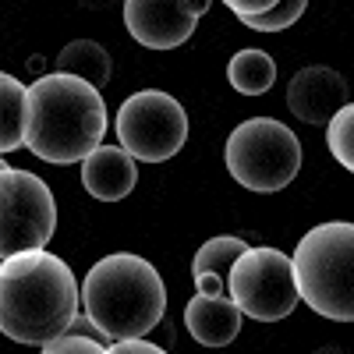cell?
<instances>
[{
    "label": "cell",
    "instance_id": "obj_18",
    "mask_svg": "<svg viewBox=\"0 0 354 354\" xmlns=\"http://www.w3.org/2000/svg\"><path fill=\"white\" fill-rule=\"evenodd\" d=\"M330 153L340 160L344 170H354V106L344 103L330 117Z\"/></svg>",
    "mask_w": 354,
    "mask_h": 354
},
{
    "label": "cell",
    "instance_id": "obj_8",
    "mask_svg": "<svg viewBox=\"0 0 354 354\" xmlns=\"http://www.w3.org/2000/svg\"><path fill=\"white\" fill-rule=\"evenodd\" d=\"M117 138L121 149L142 163H163L181 153L188 138V113L174 96L145 88L124 100L117 110Z\"/></svg>",
    "mask_w": 354,
    "mask_h": 354
},
{
    "label": "cell",
    "instance_id": "obj_7",
    "mask_svg": "<svg viewBox=\"0 0 354 354\" xmlns=\"http://www.w3.org/2000/svg\"><path fill=\"white\" fill-rule=\"evenodd\" d=\"M57 202L43 177L4 167L0 170V262L36 252L53 238Z\"/></svg>",
    "mask_w": 354,
    "mask_h": 354
},
{
    "label": "cell",
    "instance_id": "obj_11",
    "mask_svg": "<svg viewBox=\"0 0 354 354\" xmlns=\"http://www.w3.org/2000/svg\"><path fill=\"white\" fill-rule=\"evenodd\" d=\"M138 181V167L135 156L113 145H96L93 153L82 160V185L85 192L100 198V202H121L131 195Z\"/></svg>",
    "mask_w": 354,
    "mask_h": 354
},
{
    "label": "cell",
    "instance_id": "obj_9",
    "mask_svg": "<svg viewBox=\"0 0 354 354\" xmlns=\"http://www.w3.org/2000/svg\"><path fill=\"white\" fill-rule=\"evenodd\" d=\"M124 25L135 43L149 50H174L192 39L198 18L188 0H124Z\"/></svg>",
    "mask_w": 354,
    "mask_h": 354
},
{
    "label": "cell",
    "instance_id": "obj_10",
    "mask_svg": "<svg viewBox=\"0 0 354 354\" xmlns=\"http://www.w3.org/2000/svg\"><path fill=\"white\" fill-rule=\"evenodd\" d=\"M351 103V93H347V82L340 71L333 68H322V64H312V68H301L298 75L290 78L287 85V106L298 121L319 128V124H330V117Z\"/></svg>",
    "mask_w": 354,
    "mask_h": 354
},
{
    "label": "cell",
    "instance_id": "obj_6",
    "mask_svg": "<svg viewBox=\"0 0 354 354\" xmlns=\"http://www.w3.org/2000/svg\"><path fill=\"white\" fill-rule=\"evenodd\" d=\"M227 294L255 322H280L301 301L290 255L277 248H245L227 273Z\"/></svg>",
    "mask_w": 354,
    "mask_h": 354
},
{
    "label": "cell",
    "instance_id": "obj_14",
    "mask_svg": "<svg viewBox=\"0 0 354 354\" xmlns=\"http://www.w3.org/2000/svg\"><path fill=\"white\" fill-rule=\"evenodd\" d=\"M57 71L61 75H75V78H82V82H88V85H106L110 82V53L100 46V43H93V39H75V43H68L64 50H61V57H57Z\"/></svg>",
    "mask_w": 354,
    "mask_h": 354
},
{
    "label": "cell",
    "instance_id": "obj_21",
    "mask_svg": "<svg viewBox=\"0 0 354 354\" xmlns=\"http://www.w3.org/2000/svg\"><path fill=\"white\" fill-rule=\"evenodd\" d=\"M223 4L238 15V18H245V15H259V11H266V8H273L277 0H223Z\"/></svg>",
    "mask_w": 354,
    "mask_h": 354
},
{
    "label": "cell",
    "instance_id": "obj_13",
    "mask_svg": "<svg viewBox=\"0 0 354 354\" xmlns=\"http://www.w3.org/2000/svg\"><path fill=\"white\" fill-rule=\"evenodd\" d=\"M25 103L28 88L15 75L0 71V156L25 145Z\"/></svg>",
    "mask_w": 354,
    "mask_h": 354
},
{
    "label": "cell",
    "instance_id": "obj_2",
    "mask_svg": "<svg viewBox=\"0 0 354 354\" xmlns=\"http://www.w3.org/2000/svg\"><path fill=\"white\" fill-rule=\"evenodd\" d=\"M106 135V103L96 85L75 75H43L28 85L25 145L46 163H82Z\"/></svg>",
    "mask_w": 354,
    "mask_h": 354
},
{
    "label": "cell",
    "instance_id": "obj_4",
    "mask_svg": "<svg viewBox=\"0 0 354 354\" xmlns=\"http://www.w3.org/2000/svg\"><path fill=\"white\" fill-rule=\"evenodd\" d=\"M298 294L322 319H354V227L322 223L312 227L290 255Z\"/></svg>",
    "mask_w": 354,
    "mask_h": 354
},
{
    "label": "cell",
    "instance_id": "obj_23",
    "mask_svg": "<svg viewBox=\"0 0 354 354\" xmlns=\"http://www.w3.org/2000/svg\"><path fill=\"white\" fill-rule=\"evenodd\" d=\"M188 8H192V15H195V18H202L205 11H209V0H188Z\"/></svg>",
    "mask_w": 354,
    "mask_h": 354
},
{
    "label": "cell",
    "instance_id": "obj_1",
    "mask_svg": "<svg viewBox=\"0 0 354 354\" xmlns=\"http://www.w3.org/2000/svg\"><path fill=\"white\" fill-rule=\"evenodd\" d=\"M78 312V280L64 259L36 248L0 262V333L8 340L43 347Z\"/></svg>",
    "mask_w": 354,
    "mask_h": 354
},
{
    "label": "cell",
    "instance_id": "obj_20",
    "mask_svg": "<svg viewBox=\"0 0 354 354\" xmlns=\"http://www.w3.org/2000/svg\"><path fill=\"white\" fill-rule=\"evenodd\" d=\"M106 354H163V347L142 337H128V340H110Z\"/></svg>",
    "mask_w": 354,
    "mask_h": 354
},
{
    "label": "cell",
    "instance_id": "obj_16",
    "mask_svg": "<svg viewBox=\"0 0 354 354\" xmlns=\"http://www.w3.org/2000/svg\"><path fill=\"white\" fill-rule=\"evenodd\" d=\"M245 248L248 245L241 238H209L195 252V259H192V277H198V273H220L227 280L234 259H238Z\"/></svg>",
    "mask_w": 354,
    "mask_h": 354
},
{
    "label": "cell",
    "instance_id": "obj_12",
    "mask_svg": "<svg viewBox=\"0 0 354 354\" xmlns=\"http://www.w3.org/2000/svg\"><path fill=\"white\" fill-rule=\"evenodd\" d=\"M241 308L230 301V294H198L185 308V326L188 333L205 347H227L241 333Z\"/></svg>",
    "mask_w": 354,
    "mask_h": 354
},
{
    "label": "cell",
    "instance_id": "obj_24",
    "mask_svg": "<svg viewBox=\"0 0 354 354\" xmlns=\"http://www.w3.org/2000/svg\"><path fill=\"white\" fill-rule=\"evenodd\" d=\"M78 4H85V8H106L110 0H78Z\"/></svg>",
    "mask_w": 354,
    "mask_h": 354
},
{
    "label": "cell",
    "instance_id": "obj_5",
    "mask_svg": "<svg viewBox=\"0 0 354 354\" xmlns=\"http://www.w3.org/2000/svg\"><path fill=\"white\" fill-rule=\"evenodd\" d=\"M227 170L248 192H280L301 170V142L273 117H252L230 131L223 149Z\"/></svg>",
    "mask_w": 354,
    "mask_h": 354
},
{
    "label": "cell",
    "instance_id": "obj_22",
    "mask_svg": "<svg viewBox=\"0 0 354 354\" xmlns=\"http://www.w3.org/2000/svg\"><path fill=\"white\" fill-rule=\"evenodd\" d=\"M195 290L198 294H227V280L220 273H198L195 277Z\"/></svg>",
    "mask_w": 354,
    "mask_h": 354
},
{
    "label": "cell",
    "instance_id": "obj_25",
    "mask_svg": "<svg viewBox=\"0 0 354 354\" xmlns=\"http://www.w3.org/2000/svg\"><path fill=\"white\" fill-rule=\"evenodd\" d=\"M4 167H8V163H4V160H0V170H4Z\"/></svg>",
    "mask_w": 354,
    "mask_h": 354
},
{
    "label": "cell",
    "instance_id": "obj_3",
    "mask_svg": "<svg viewBox=\"0 0 354 354\" xmlns=\"http://www.w3.org/2000/svg\"><path fill=\"white\" fill-rule=\"evenodd\" d=\"M82 315L103 340H128L156 330L167 312V287L153 262L113 252L85 273L78 287Z\"/></svg>",
    "mask_w": 354,
    "mask_h": 354
},
{
    "label": "cell",
    "instance_id": "obj_15",
    "mask_svg": "<svg viewBox=\"0 0 354 354\" xmlns=\"http://www.w3.org/2000/svg\"><path fill=\"white\" fill-rule=\"evenodd\" d=\"M227 78L238 93L262 96V93H270V85L277 82V64H273V57L262 53V50H241V53L230 57Z\"/></svg>",
    "mask_w": 354,
    "mask_h": 354
},
{
    "label": "cell",
    "instance_id": "obj_17",
    "mask_svg": "<svg viewBox=\"0 0 354 354\" xmlns=\"http://www.w3.org/2000/svg\"><path fill=\"white\" fill-rule=\"evenodd\" d=\"M305 4H308V0H277L273 8H266L259 15H245L238 21L255 28V32H280V28H290L294 21L305 15Z\"/></svg>",
    "mask_w": 354,
    "mask_h": 354
},
{
    "label": "cell",
    "instance_id": "obj_19",
    "mask_svg": "<svg viewBox=\"0 0 354 354\" xmlns=\"http://www.w3.org/2000/svg\"><path fill=\"white\" fill-rule=\"evenodd\" d=\"M96 337H100L96 330H93V333H85V330L71 333V330H64L61 337L46 340L43 351H46V354H106V344H100Z\"/></svg>",
    "mask_w": 354,
    "mask_h": 354
}]
</instances>
